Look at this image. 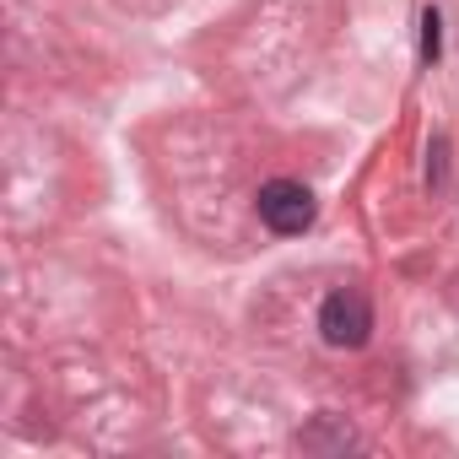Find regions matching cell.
Listing matches in <instances>:
<instances>
[{"label":"cell","mask_w":459,"mask_h":459,"mask_svg":"<svg viewBox=\"0 0 459 459\" xmlns=\"http://www.w3.org/2000/svg\"><path fill=\"white\" fill-rule=\"evenodd\" d=\"M260 216L271 233H303V227H314V195L298 178H271L260 189Z\"/></svg>","instance_id":"1"},{"label":"cell","mask_w":459,"mask_h":459,"mask_svg":"<svg viewBox=\"0 0 459 459\" xmlns=\"http://www.w3.org/2000/svg\"><path fill=\"white\" fill-rule=\"evenodd\" d=\"M319 330H325L330 346H362L368 330H373V308H368V298L351 292V287L335 292V298H325V308H319Z\"/></svg>","instance_id":"2"},{"label":"cell","mask_w":459,"mask_h":459,"mask_svg":"<svg viewBox=\"0 0 459 459\" xmlns=\"http://www.w3.org/2000/svg\"><path fill=\"white\" fill-rule=\"evenodd\" d=\"M437 28H443V22H437V12L427 6V12H421V60H427V65H432V60H437V49H443Z\"/></svg>","instance_id":"3"}]
</instances>
